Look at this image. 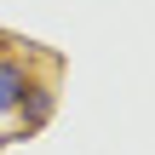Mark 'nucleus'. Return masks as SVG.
I'll use <instances>...</instances> for the list:
<instances>
[{"instance_id": "obj_1", "label": "nucleus", "mask_w": 155, "mask_h": 155, "mask_svg": "<svg viewBox=\"0 0 155 155\" xmlns=\"http://www.w3.org/2000/svg\"><path fill=\"white\" fill-rule=\"evenodd\" d=\"M23 92H29V69H23V58H0V121L17 115Z\"/></svg>"}, {"instance_id": "obj_2", "label": "nucleus", "mask_w": 155, "mask_h": 155, "mask_svg": "<svg viewBox=\"0 0 155 155\" xmlns=\"http://www.w3.org/2000/svg\"><path fill=\"white\" fill-rule=\"evenodd\" d=\"M17 115H23L29 127H40V121L52 115V92H46V86H29V92H23V104H17Z\"/></svg>"}]
</instances>
